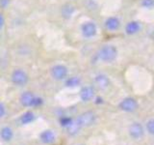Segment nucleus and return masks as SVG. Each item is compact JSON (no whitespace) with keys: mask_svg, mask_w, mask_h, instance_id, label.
Masks as SVG:
<instances>
[{"mask_svg":"<svg viewBox=\"0 0 154 145\" xmlns=\"http://www.w3.org/2000/svg\"><path fill=\"white\" fill-rule=\"evenodd\" d=\"M117 56H118L117 47L111 45L102 47L98 52L99 59L104 62H113L117 58Z\"/></svg>","mask_w":154,"mask_h":145,"instance_id":"1","label":"nucleus"},{"mask_svg":"<svg viewBox=\"0 0 154 145\" xmlns=\"http://www.w3.org/2000/svg\"><path fill=\"white\" fill-rule=\"evenodd\" d=\"M20 103L25 108H30V106H37L42 105V100L35 97L31 92H24L20 97Z\"/></svg>","mask_w":154,"mask_h":145,"instance_id":"2","label":"nucleus"},{"mask_svg":"<svg viewBox=\"0 0 154 145\" xmlns=\"http://www.w3.org/2000/svg\"><path fill=\"white\" fill-rule=\"evenodd\" d=\"M96 120V115L93 111H86L83 112L79 117L77 118V122L80 124L82 128L83 127H90V126L94 125Z\"/></svg>","mask_w":154,"mask_h":145,"instance_id":"3","label":"nucleus"},{"mask_svg":"<svg viewBox=\"0 0 154 145\" xmlns=\"http://www.w3.org/2000/svg\"><path fill=\"white\" fill-rule=\"evenodd\" d=\"M12 81L14 84L19 86L25 85L28 82V76L25 72L20 69L14 70L12 74Z\"/></svg>","mask_w":154,"mask_h":145,"instance_id":"4","label":"nucleus"},{"mask_svg":"<svg viewBox=\"0 0 154 145\" xmlns=\"http://www.w3.org/2000/svg\"><path fill=\"white\" fill-rule=\"evenodd\" d=\"M119 108L126 111V112H133L138 108V103L137 101L133 98H125L119 103Z\"/></svg>","mask_w":154,"mask_h":145,"instance_id":"5","label":"nucleus"},{"mask_svg":"<svg viewBox=\"0 0 154 145\" xmlns=\"http://www.w3.org/2000/svg\"><path fill=\"white\" fill-rule=\"evenodd\" d=\"M51 75L57 80L65 79L67 76V69L64 65H56L54 67H52Z\"/></svg>","mask_w":154,"mask_h":145,"instance_id":"6","label":"nucleus"},{"mask_svg":"<svg viewBox=\"0 0 154 145\" xmlns=\"http://www.w3.org/2000/svg\"><path fill=\"white\" fill-rule=\"evenodd\" d=\"M81 31H82V34H83L84 37L91 38V37L95 36L97 29H96V25L94 22L89 21V22H85L83 25H82Z\"/></svg>","mask_w":154,"mask_h":145,"instance_id":"7","label":"nucleus"},{"mask_svg":"<svg viewBox=\"0 0 154 145\" xmlns=\"http://www.w3.org/2000/svg\"><path fill=\"white\" fill-rule=\"evenodd\" d=\"M128 132H129V135H130V137L135 138V139H138V138L143 137V135L144 134L143 127L142 126V124H140V123H133L129 127V130H128Z\"/></svg>","mask_w":154,"mask_h":145,"instance_id":"8","label":"nucleus"},{"mask_svg":"<svg viewBox=\"0 0 154 145\" xmlns=\"http://www.w3.org/2000/svg\"><path fill=\"white\" fill-rule=\"evenodd\" d=\"M94 97V89L91 86H85L80 90V98L83 102H89Z\"/></svg>","mask_w":154,"mask_h":145,"instance_id":"9","label":"nucleus"},{"mask_svg":"<svg viewBox=\"0 0 154 145\" xmlns=\"http://www.w3.org/2000/svg\"><path fill=\"white\" fill-rule=\"evenodd\" d=\"M94 83L99 89H106L110 85V79L105 75H98L95 76Z\"/></svg>","mask_w":154,"mask_h":145,"instance_id":"10","label":"nucleus"},{"mask_svg":"<svg viewBox=\"0 0 154 145\" xmlns=\"http://www.w3.org/2000/svg\"><path fill=\"white\" fill-rule=\"evenodd\" d=\"M119 26H120V21H119V19L116 17H111L106 19V21H105V27L110 31L118 30Z\"/></svg>","mask_w":154,"mask_h":145,"instance_id":"11","label":"nucleus"},{"mask_svg":"<svg viewBox=\"0 0 154 145\" xmlns=\"http://www.w3.org/2000/svg\"><path fill=\"white\" fill-rule=\"evenodd\" d=\"M40 137L42 139V141L46 144H51L55 141V134L52 130H46L45 132H42L40 135Z\"/></svg>","mask_w":154,"mask_h":145,"instance_id":"12","label":"nucleus"},{"mask_svg":"<svg viewBox=\"0 0 154 145\" xmlns=\"http://www.w3.org/2000/svg\"><path fill=\"white\" fill-rule=\"evenodd\" d=\"M140 29H141V25H140V23L138 21H130L125 26V31L129 35L136 34L137 32L140 31Z\"/></svg>","mask_w":154,"mask_h":145,"instance_id":"13","label":"nucleus"},{"mask_svg":"<svg viewBox=\"0 0 154 145\" xmlns=\"http://www.w3.org/2000/svg\"><path fill=\"white\" fill-rule=\"evenodd\" d=\"M82 127L80 126V124L76 121H72V122L67 126V133L70 135H75L79 133V130Z\"/></svg>","mask_w":154,"mask_h":145,"instance_id":"14","label":"nucleus"},{"mask_svg":"<svg viewBox=\"0 0 154 145\" xmlns=\"http://www.w3.org/2000/svg\"><path fill=\"white\" fill-rule=\"evenodd\" d=\"M73 12H74V7L72 6V5H70V4H66L62 9V16L64 17L65 18L69 19V18H71Z\"/></svg>","mask_w":154,"mask_h":145,"instance_id":"15","label":"nucleus"},{"mask_svg":"<svg viewBox=\"0 0 154 145\" xmlns=\"http://www.w3.org/2000/svg\"><path fill=\"white\" fill-rule=\"evenodd\" d=\"M0 135H1V138L3 140H5V141H10L12 138H13V130L11 128L9 127H5L1 130V134H0Z\"/></svg>","mask_w":154,"mask_h":145,"instance_id":"16","label":"nucleus"},{"mask_svg":"<svg viewBox=\"0 0 154 145\" xmlns=\"http://www.w3.org/2000/svg\"><path fill=\"white\" fill-rule=\"evenodd\" d=\"M34 119H35V114L31 112V111H27V112H25L20 117V122L24 125H26L33 122Z\"/></svg>","mask_w":154,"mask_h":145,"instance_id":"17","label":"nucleus"},{"mask_svg":"<svg viewBox=\"0 0 154 145\" xmlns=\"http://www.w3.org/2000/svg\"><path fill=\"white\" fill-rule=\"evenodd\" d=\"M80 84V79L77 76H72V77H69V79L66 80V85L67 87H74V86H77Z\"/></svg>","mask_w":154,"mask_h":145,"instance_id":"18","label":"nucleus"},{"mask_svg":"<svg viewBox=\"0 0 154 145\" xmlns=\"http://www.w3.org/2000/svg\"><path fill=\"white\" fill-rule=\"evenodd\" d=\"M146 130L149 134L154 135V119L147 121L146 123Z\"/></svg>","mask_w":154,"mask_h":145,"instance_id":"19","label":"nucleus"},{"mask_svg":"<svg viewBox=\"0 0 154 145\" xmlns=\"http://www.w3.org/2000/svg\"><path fill=\"white\" fill-rule=\"evenodd\" d=\"M142 6L146 9L154 8V0H142Z\"/></svg>","mask_w":154,"mask_h":145,"instance_id":"20","label":"nucleus"},{"mask_svg":"<svg viewBox=\"0 0 154 145\" xmlns=\"http://www.w3.org/2000/svg\"><path fill=\"white\" fill-rule=\"evenodd\" d=\"M60 122H61V125L63 126V127H67V126L72 122V119L69 117H64V118L60 119Z\"/></svg>","mask_w":154,"mask_h":145,"instance_id":"21","label":"nucleus"},{"mask_svg":"<svg viewBox=\"0 0 154 145\" xmlns=\"http://www.w3.org/2000/svg\"><path fill=\"white\" fill-rule=\"evenodd\" d=\"M4 114H5V108H4V105L0 103V118H2Z\"/></svg>","mask_w":154,"mask_h":145,"instance_id":"22","label":"nucleus"},{"mask_svg":"<svg viewBox=\"0 0 154 145\" xmlns=\"http://www.w3.org/2000/svg\"><path fill=\"white\" fill-rule=\"evenodd\" d=\"M8 2H9V0H0V6L2 8H5L7 6Z\"/></svg>","mask_w":154,"mask_h":145,"instance_id":"23","label":"nucleus"},{"mask_svg":"<svg viewBox=\"0 0 154 145\" xmlns=\"http://www.w3.org/2000/svg\"><path fill=\"white\" fill-rule=\"evenodd\" d=\"M3 25H4V18L2 14H0V28H1Z\"/></svg>","mask_w":154,"mask_h":145,"instance_id":"24","label":"nucleus"},{"mask_svg":"<svg viewBox=\"0 0 154 145\" xmlns=\"http://www.w3.org/2000/svg\"><path fill=\"white\" fill-rule=\"evenodd\" d=\"M80 145H82V144H80Z\"/></svg>","mask_w":154,"mask_h":145,"instance_id":"25","label":"nucleus"}]
</instances>
